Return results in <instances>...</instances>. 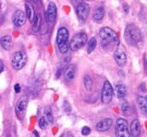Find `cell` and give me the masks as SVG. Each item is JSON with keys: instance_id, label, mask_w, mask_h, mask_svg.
Masks as SVG:
<instances>
[{"instance_id": "cell-3", "label": "cell", "mask_w": 147, "mask_h": 137, "mask_svg": "<svg viewBox=\"0 0 147 137\" xmlns=\"http://www.w3.org/2000/svg\"><path fill=\"white\" fill-rule=\"evenodd\" d=\"M68 39H69V32H68V29L66 27H60L57 31L56 35V43L58 49L61 53L65 54L67 53L68 49H69V42H68Z\"/></svg>"}, {"instance_id": "cell-17", "label": "cell", "mask_w": 147, "mask_h": 137, "mask_svg": "<svg viewBox=\"0 0 147 137\" xmlns=\"http://www.w3.org/2000/svg\"><path fill=\"white\" fill-rule=\"evenodd\" d=\"M24 6H25V15L26 17L29 19L30 22L33 21V19H34L35 15H36V13H35V10H34V7H33V5L29 2L26 1L25 4H24Z\"/></svg>"}, {"instance_id": "cell-34", "label": "cell", "mask_w": 147, "mask_h": 137, "mask_svg": "<svg viewBox=\"0 0 147 137\" xmlns=\"http://www.w3.org/2000/svg\"><path fill=\"white\" fill-rule=\"evenodd\" d=\"M33 133H34V135L36 137H39V134H38V132H37V131H35V130H34V131H33Z\"/></svg>"}, {"instance_id": "cell-31", "label": "cell", "mask_w": 147, "mask_h": 137, "mask_svg": "<svg viewBox=\"0 0 147 137\" xmlns=\"http://www.w3.org/2000/svg\"><path fill=\"white\" fill-rule=\"evenodd\" d=\"M40 1L41 0H28L27 2H29V3H31V4H38Z\"/></svg>"}, {"instance_id": "cell-13", "label": "cell", "mask_w": 147, "mask_h": 137, "mask_svg": "<svg viewBox=\"0 0 147 137\" xmlns=\"http://www.w3.org/2000/svg\"><path fill=\"white\" fill-rule=\"evenodd\" d=\"M28 105V98L26 96H23L18 100L17 104H16V113L21 117V115H23V113L25 112L26 107Z\"/></svg>"}, {"instance_id": "cell-11", "label": "cell", "mask_w": 147, "mask_h": 137, "mask_svg": "<svg viewBox=\"0 0 147 137\" xmlns=\"http://www.w3.org/2000/svg\"><path fill=\"white\" fill-rule=\"evenodd\" d=\"M12 21L15 27H22L26 22V15L21 10H16L12 16Z\"/></svg>"}, {"instance_id": "cell-8", "label": "cell", "mask_w": 147, "mask_h": 137, "mask_svg": "<svg viewBox=\"0 0 147 137\" xmlns=\"http://www.w3.org/2000/svg\"><path fill=\"white\" fill-rule=\"evenodd\" d=\"M75 10H76V15H77L78 19L82 22H85L88 18L89 12H90V7H89L88 4L85 3V2H82V3H80L78 6H76Z\"/></svg>"}, {"instance_id": "cell-25", "label": "cell", "mask_w": 147, "mask_h": 137, "mask_svg": "<svg viewBox=\"0 0 147 137\" xmlns=\"http://www.w3.org/2000/svg\"><path fill=\"white\" fill-rule=\"evenodd\" d=\"M38 125H39V127L41 128V129H46L47 128V126H48V121H47V119L45 117H41V118H39V120H38Z\"/></svg>"}, {"instance_id": "cell-22", "label": "cell", "mask_w": 147, "mask_h": 137, "mask_svg": "<svg viewBox=\"0 0 147 137\" xmlns=\"http://www.w3.org/2000/svg\"><path fill=\"white\" fill-rule=\"evenodd\" d=\"M44 113H45V118L47 119V121H48L49 123H53V121H54V118H53L52 110H51L50 106L45 107Z\"/></svg>"}, {"instance_id": "cell-23", "label": "cell", "mask_w": 147, "mask_h": 137, "mask_svg": "<svg viewBox=\"0 0 147 137\" xmlns=\"http://www.w3.org/2000/svg\"><path fill=\"white\" fill-rule=\"evenodd\" d=\"M96 45H97V40L95 37H92L90 40L88 41V45H87V52L91 53L95 48H96Z\"/></svg>"}, {"instance_id": "cell-20", "label": "cell", "mask_w": 147, "mask_h": 137, "mask_svg": "<svg viewBox=\"0 0 147 137\" xmlns=\"http://www.w3.org/2000/svg\"><path fill=\"white\" fill-rule=\"evenodd\" d=\"M41 22H42V19H41V15L37 13L36 15H35L34 19H33V21L31 22V23H32V31H33V32H37V31L40 29Z\"/></svg>"}, {"instance_id": "cell-10", "label": "cell", "mask_w": 147, "mask_h": 137, "mask_svg": "<svg viewBox=\"0 0 147 137\" xmlns=\"http://www.w3.org/2000/svg\"><path fill=\"white\" fill-rule=\"evenodd\" d=\"M57 17V7L55 5L54 2H49L48 6H47L46 12H45V18L48 22L52 23L55 21Z\"/></svg>"}, {"instance_id": "cell-27", "label": "cell", "mask_w": 147, "mask_h": 137, "mask_svg": "<svg viewBox=\"0 0 147 137\" xmlns=\"http://www.w3.org/2000/svg\"><path fill=\"white\" fill-rule=\"evenodd\" d=\"M90 132H91V129L88 127V126H85V127H83V128H82V130H81L82 135H84V136L89 135V134H90Z\"/></svg>"}, {"instance_id": "cell-30", "label": "cell", "mask_w": 147, "mask_h": 137, "mask_svg": "<svg viewBox=\"0 0 147 137\" xmlns=\"http://www.w3.org/2000/svg\"><path fill=\"white\" fill-rule=\"evenodd\" d=\"M14 91L16 93H19L21 91V87H20V84H15L14 85Z\"/></svg>"}, {"instance_id": "cell-26", "label": "cell", "mask_w": 147, "mask_h": 137, "mask_svg": "<svg viewBox=\"0 0 147 137\" xmlns=\"http://www.w3.org/2000/svg\"><path fill=\"white\" fill-rule=\"evenodd\" d=\"M129 104L127 102H123L122 103V107H121V110H122V113L125 114V115H129Z\"/></svg>"}, {"instance_id": "cell-28", "label": "cell", "mask_w": 147, "mask_h": 137, "mask_svg": "<svg viewBox=\"0 0 147 137\" xmlns=\"http://www.w3.org/2000/svg\"><path fill=\"white\" fill-rule=\"evenodd\" d=\"M63 105H64V111L65 112H70L71 111V107H70V104L67 102V101H64V103H63Z\"/></svg>"}, {"instance_id": "cell-18", "label": "cell", "mask_w": 147, "mask_h": 137, "mask_svg": "<svg viewBox=\"0 0 147 137\" xmlns=\"http://www.w3.org/2000/svg\"><path fill=\"white\" fill-rule=\"evenodd\" d=\"M104 15H105V8L102 5H98L96 7V9H95L94 14H93V19L95 21L99 22L104 18Z\"/></svg>"}, {"instance_id": "cell-29", "label": "cell", "mask_w": 147, "mask_h": 137, "mask_svg": "<svg viewBox=\"0 0 147 137\" xmlns=\"http://www.w3.org/2000/svg\"><path fill=\"white\" fill-rule=\"evenodd\" d=\"M70 2H71V3L76 7V6H78L80 3H82L83 1H82V0H70Z\"/></svg>"}, {"instance_id": "cell-15", "label": "cell", "mask_w": 147, "mask_h": 137, "mask_svg": "<svg viewBox=\"0 0 147 137\" xmlns=\"http://www.w3.org/2000/svg\"><path fill=\"white\" fill-rule=\"evenodd\" d=\"M140 122L138 119H134L132 121L129 128V133L132 137H139L140 135Z\"/></svg>"}, {"instance_id": "cell-9", "label": "cell", "mask_w": 147, "mask_h": 137, "mask_svg": "<svg viewBox=\"0 0 147 137\" xmlns=\"http://www.w3.org/2000/svg\"><path fill=\"white\" fill-rule=\"evenodd\" d=\"M113 57H114V60L116 62V64L120 67H123L126 64V61H127V56H126L125 51L123 50V48L120 46H118L116 49L114 50V54H113Z\"/></svg>"}, {"instance_id": "cell-19", "label": "cell", "mask_w": 147, "mask_h": 137, "mask_svg": "<svg viewBox=\"0 0 147 137\" xmlns=\"http://www.w3.org/2000/svg\"><path fill=\"white\" fill-rule=\"evenodd\" d=\"M126 93H127V89H126L125 85L122 84V83H119L115 86V94H116L117 98H123V97L126 96Z\"/></svg>"}, {"instance_id": "cell-5", "label": "cell", "mask_w": 147, "mask_h": 137, "mask_svg": "<svg viewBox=\"0 0 147 137\" xmlns=\"http://www.w3.org/2000/svg\"><path fill=\"white\" fill-rule=\"evenodd\" d=\"M26 62H27V56L23 51H17L12 56L11 64L13 69L15 70H21L25 66Z\"/></svg>"}, {"instance_id": "cell-21", "label": "cell", "mask_w": 147, "mask_h": 137, "mask_svg": "<svg viewBox=\"0 0 147 137\" xmlns=\"http://www.w3.org/2000/svg\"><path fill=\"white\" fill-rule=\"evenodd\" d=\"M137 104L140 109L147 112V96H138Z\"/></svg>"}, {"instance_id": "cell-12", "label": "cell", "mask_w": 147, "mask_h": 137, "mask_svg": "<svg viewBox=\"0 0 147 137\" xmlns=\"http://www.w3.org/2000/svg\"><path fill=\"white\" fill-rule=\"evenodd\" d=\"M113 120L111 118H104L96 124V129L100 132H105L112 126Z\"/></svg>"}, {"instance_id": "cell-1", "label": "cell", "mask_w": 147, "mask_h": 137, "mask_svg": "<svg viewBox=\"0 0 147 137\" xmlns=\"http://www.w3.org/2000/svg\"><path fill=\"white\" fill-rule=\"evenodd\" d=\"M101 46L105 50H115L119 46V37L113 29L103 27L99 31Z\"/></svg>"}, {"instance_id": "cell-7", "label": "cell", "mask_w": 147, "mask_h": 137, "mask_svg": "<svg viewBox=\"0 0 147 137\" xmlns=\"http://www.w3.org/2000/svg\"><path fill=\"white\" fill-rule=\"evenodd\" d=\"M113 93H114V90H113L112 85H111L110 82L106 80V81L104 82V84H103L102 91H101V101H102L104 104L110 103L111 100H112Z\"/></svg>"}, {"instance_id": "cell-4", "label": "cell", "mask_w": 147, "mask_h": 137, "mask_svg": "<svg viewBox=\"0 0 147 137\" xmlns=\"http://www.w3.org/2000/svg\"><path fill=\"white\" fill-rule=\"evenodd\" d=\"M87 43V34L85 32H78L69 42V48L73 51L81 49Z\"/></svg>"}, {"instance_id": "cell-32", "label": "cell", "mask_w": 147, "mask_h": 137, "mask_svg": "<svg viewBox=\"0 0 147 137\" xmlns=\"http://www.w3.org/2000/svg\"><path fill=\"white\" fill-rule=\"evenodd\" d=\"M4 70V63L2 62V60H0V73Z\"/></svg>"}, {"instance_id": "cell-14", "label": "cell", "mask_w": 147, "mask_h": 137, "mask_svg": "<svg viewBox=\"0 0 147 137\" xmlns=\"http://www.w3.org/2000/svg\"><path fill=\"white\" fill-rule=\"evenodd\" d=\"M76 72H77V67H76L75 64H70L67 68H66L65 72H64V76H65V79L70 81V80H73L76 76Z\"/></svg>"}, {"instance_id": "cell-16", "label": "cell", "mask_w": 147, "mask_h": 137, "mask_svg": "<svg viewBox=\"0 0 147 137\" xmlns=\"http://www.w3.org/2000/svg\"><path fill=\"white\" fill-rule=\"evenodd\" d=\"M0 45L5 50H10L13 46V40L10 35H4L0 38Z\"/></svg>"}, {"instance_id": "cell-2", "label": "cell", "mask_w": 147, "mask_h": 137, "mask_svg": "<svg viewBox=\"0 0 147 137\" xmlns=\"http://www.w3.org/2000/svg\"><path fill=\"white\" fill-rule=\"evenodd\" d=\"M124 38L127 44L131 46H137L141 43L142 35L137 26L134 24H128L124 30Z\"/></svg>"}, {"instance_id": "cell-33", "label": "cell", "mask_w": 147, "mask_h": 137, "mask_svg": "<svg viewBox=\"0 0 147 137\" xmlns=\"http://www.w3.org/2000/svg\"><path fill=\"white\" fill-rule=\"evenodd\" d=\"M60 137H73L72 136V134L71 133H68V132H66V133H63Z\"/></svg>"}, {"instance_id": "cell-24", "label": "cell", "mask_w": 147, "mask_h": 137, "mask_svg": "<svg viewBox=\"0 0 147 137\" xmlns=\"http://www.w3.org/2000/svg\"><path fill=\"white\" fill-rule=\"evenodd\" d=\"M84 86L87 90H91L93 86V81H92V78L90 77L89 75H85L84 76Z\"/></svg>"}, {"instance_id": "cell-6", "label": "cell", "mask_w": 147, "mask_h": 137, "mask_svg": "<svg viewBox=\"0 0 147 137\" xmlns=\"http://www.w3.org/2000/svg\"><path fill=\"white\" fill-rule=\"evenodd\" d=\"M115 137H130L128 123L124 118L117 119L115 126Z\"/></svg>"}]
</instances>
